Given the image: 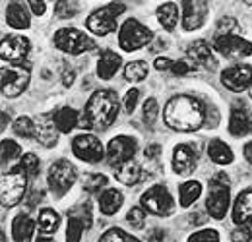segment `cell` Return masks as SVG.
<instances>
[{
  "instance_id": "obj_26",
  "label": "cell",
  "mask_w": 252,
  "mask_h": 242,
  "mask_svg": "<svg viewBox=\"0 0 252 242\" xmlns=\"http://www.w3.org/2000/svg\"><path fill=\"white\" fill-rule=\"evenodd\" d=\"M123 204H125V196L121 190L109 188V190L101 192V196H99V210L103 215H115L123 208Z\"/></svg>"
},
{
  "instance_id": "obj_54",
  "label": "cell",
  "mask_w": 252,
  "mask_h": 242,
  "mask_svg": "<svg viewBox=\"0 0 252 242\" xmlns=\"http://www.w3.org/2000/svg\"><path fill=\"white\" fill-rule=\"evenodd\" d=\"M6 122H8V115H2V130L6 128Z\"/></svg>"
},
{
  "instance_id": "obj_34",
  "label": "cell",
  "mask_w": 252,
  "mask_h": 242,
  "mask_svg": "<svg viewBox=\"0 0 252 242\" xmlns=\"http://www.w3.org/2000/svg\"><path fill=\"white\" fill-rule=\"evenodd\" d=\"M14 132L22 138H37V122L30 117H20L14 122Z\"/></svg>"
},
{
  "instance_id": "obj_7",
  "label": "cell",
  "mask_w": 252,
  "mask_h": 242,
  "mask_svg": "<svg viewBox=\"0 0 252 242\" xmlns=\"http://www.w3.org/2000/svg\"><path fill=\"white\" fill-rule=\"evenodd\" d=\"M152 39H154L152 30L146 28L144 24H140L134 18L126 20L119 30V47L125 53H132V51H138V49L146 47Z\"/></svg>"
},
{
  "instance_id": "obj_15",
  "label": "cell",
  "mask_w": 252,
  "mask_h": 242,
  "mask_svg": "<svg viewBox=\"0 0 252 242\" xmlns=\"http://www.w3.org/2000/svg\"><path fill=\"white\" fill-rule=\"evenodd\" d=\"M221 84L233 93H241L252 86V66L239 64L221 72Z\"/></svg>"
},
{
  "instance_id": "obj_10",
  "label": "cell",
  "mask_w": 252,
  "mask_h": 242,
  "mask_svg": "<svg viewBox=\"0 0 252 242\" xmlns=\"http://www.w3.org/2000/svg\"><path fill=\"white\" fill-rule=\"evenodd\" d=\"M53 43L59 51H63L66 55H82L90 49H94L95 43L80 30L74 28H63L55 33Z\"/></svg>"
},
{
  "instance_id": "obj_36",
  "label": "cell",
  "mask_w": 252,
  "mask_h": 242,
  "mask_svg": "<svg viewBox=\"0 0 252 242\" xmlns=\"http://www.w3.org/2000/svg\"><path fill=\"white\" fill-rule=\"evenodd\" d=\"M20 167H22V171H24L30 179H35V177L39 175L41 163H39V159H37L35 153H26V155H22V159H20Z\"/></svg>"
},
{
  "instance_id": "obj_13",
  "label": "cell",
  "mask_w": 252,
  "mask_h": 242,
  "mask_svg": "<svg viewBox=\"0 0 252 242\" xmlns=\"http://www.w3.org/2000/svg\"><path fill=\"white\" fill-rule=\"evenodd\" d=\"M183 6V30L185 31H194L200 30L206 24V18L210 14V4L204 0H185L181 2Z\"/></svg>"
},
{
  "instance_id": "obj_5",
  "label": "cell",
  "mask_w": 252,
  "mask_h": 242,
  "mask_svg": "<svg viewBox=\"0 0 252 242\" xmlns=\"http://www.w3.org/2000/svg\"><path fill=\"white\" fill-rule=\"evenodd\" d=\"M28 181H30V177L22 171L20 165L12 167L10 173L2 175V194H0V198H2L4 208H14L24 200L26 190H28Z\"/></svg>"
},
{
  "instance_id": "obj_46",
  "label": "cell",
  "mask_w": 252,
  "mask_h": 242,
  "mask_svg": "<svg viewBox=\"0 0 252 242\" xmlns=\"http://www.w3.org/2000/svg\"><path fill=\"white\" fill-rule=\"evenodd\" d=\"M231 242H252V231L247 227H239L233 231Z\"/></svg>"
},
{
  "instance_id": "obj_40",
  "label": "cell",
  "mask_w": 252,
  "mask_h": 242,
  "mask_svg": "<svg viewBox=\"0 0 252 242\" xmlns=\"http://www.w3.org/2000/svg\"><path fill=\"white\" fill-rule=\"evenodd\" d=\"M142 115H144V122L148 124V126H152L154 122L158 121V115H159V103L158 99H154V97H150L146 103H144V111H142Z\"/></svg>"
},
{
  "instance_id": "obj_43",
  "label": "cell",
  "mask_w": 252,
  "mask_h": 242,
  "mask_svg": "<svg viewBox=\"0 0 252 242\" xmlns=\"http://www.w3.org/2000/svg\"><path fill=\"white\" fill-rule=\"evenodd\" d=\"M189 242H220V233L214 229H202L189 237Z\"/></svg>"
},
{
  "instance_id": "obj_19",
  "label": "cell",
  "mask_w": 252,
  "mask_h": 242,
  "mask_svg": "<svg viewBox=\"0 0 252 242\" xmlns=\"http://www.w3.org/2000/svg\"><path fill=\"white\" fill-rule=\"evenodd\" d=\"M233 221L239 227L252 229V188L243 190L233 204Z\"/></svg>"
},
{
  "instance_id": "obj_22",
  "label": "cell",
  "mask_w": 252,
  "mask_h": 242,
  "mask_svg": "<svg viewBox=\"0 0 252 242\" xmlns=\"http://www.w3.org/2000/svg\"><path fill=\"white\" fill-rule=\"evenodd\" d=\"M35 227H37V223L33 221L30 215L20 213L12 221V237H14V242H32Z\"/></svg>"
},
{
  "instance_id": "obj_55",
  "label": "cell",
  "mask_w": 252,
  "mask_h": 242,
  "mask_svg": "<svg viewBox=\"0 0 252 242\" xmlns=\"http://www.w3.org/2000/svg\"><path fill=\"white\" fill-rule=\"evenodd\" d=\"M249 93H251V99H252V86H251V90H249Z\"/></svg>"
},
{
  "instance_id": "obj_50",
  "label": "cell",
  "mask_w": 252,
  "mask_h": 242,
  "mask_svg": "<svg viewBox=\"0 0 252 242\" xmlns=\"http://www.w3.org/2000/svg\"><path fill=\"white\" fill-rule=\"evenodd\" d=\"M28 6L33 10V14H37V16H43L45 14V10H47V4L45 2H37V0H30L28 2Z\"/></svg>"
},
{
  "instance_id": "obj_45",
  "label": "cell",
  "mask_w": 252,
  "mask_h": 242,
  "mask_svg": "<svg viewBox=\"0 0 252 242\" xmlns=\"http://www.w3.org/2000/svg\"><path fill=\"white\" fill-rule=\"evenodd\" d=\"M138 97H140V91L136 90V88H132V90L126 91L125 95V111L128 115H132L134 113V109H136V105H138Z\"/></svg>"
},
{
  "instance_id": "obj_4",
  "label": "cell",
  "mask_w": 252,
  "mask_h": 242,
  "mask_svg": "<svg viewBox=\"0 0 252 242\" xmlns=\"http://www.w3.org/2000/svg\"><path fill=\"white\" fill-rule=\"evenodd\" d=\"M126 10V4L123 2H111L103 8L94 10L88 20H86V28L92 31L97 37H105L109 33L117 30V18Z\"/></svg>"
},
{
  "instance_id": "obj_8",
  "label": "cell",
  "mask_w": 252,
  "mask_h": 242,
  "mask_svg": "<svg viewBox=\"0 0 252 242\" xmlns=\"http://www.w3.org/2000/svg\"><path fill=\"white\" fill-rule=\"evenodd\" d=\"M76 167L66 161V159H59L51 165L49 169V175H47V184H49V190L53 192V196L57 198H63L68 194V190L74 186L76 182Z\"/></svg>"
},
{
  "instance_id": "obj_38",
  "label": "cell",
  "mask_w": 252,
  "mask_h": 242,
  "mask_svg": "<svg viewBox=\"0 0 252 242\" xmlns=\"http://www.w3.org/2000/svg\"><path fill=\"white\" fill-rule=\"evenodd\" d=\"M0 151H2V163H10V161H14L18 157L22 159V148L14 140H2Z\"/></svg>"
},
{
  "instance_id": "obj_48",
  "label": "cell",
  "mask_w": 252,
  "mask_h": 242,
  "mask_svg": "<svg viewBox=\"0 0 252 242\" xmlns=\"http://www.w3.org/2000/svg\"><path fill=\"white\" fill-rule=\"evenodd\" d=\"M161 146L159 144H152V146H148L146 148V151H144V155H146V159H150V161H154V159H158L159 155H161Z\"/></svg>"
},
{
  "instance_id": "obj_42",
  "label": "cell",
  "mask_w": 252,
  "mask_h": 242,
  "mask_svg": "<svg viewBox=\"0 0 252 242\" xmlns=\"http://www.w3.org/2000/svg\"><path fill=\"white\" fill-rule=\"evenodd\" d=\"M237 30H239V24H237L235 18H221L214 37H221V35H237Z\"/></svg>"
},
{
  "instance_id": "obj_17",
  "label": "cell",
  "mask_w": 252,
  "mask_h": 242,
  "mask_svg": "<svg viewBox=\"0 0 252 242\" xmlns=\"http://www.w3.org/2000/svg\"><path fill=\"white\" fill-rule=\"evenodd\" d=\"M229 132L231 136H249L252 134V111L245 105H235L229 115Z\"/></svg>"
},
{
  "instance_id": "obj_21",
  "label": "cell",
  "mask_w": 252,
  "mask_h": 242,
  "mask_svg": "<svg viewBox=\"0 0 252 242\" xmlns=\"http://www.w3.org/2000/svg\"><path fill=\"white\" fill-rule=\"evenodd\" d=\"M123 66V59L121 55L113 53V51H103L101 57H99V62H97V76L101 80H111Z\"/></svg>"
},
{
  "instance_id": "obj_2",
  "label": "cell",
  "mask_w": 252,
  "mask_h": 242,
  "mask_svg": "<svg viewBox=\"0 0 252 242\" xmlns=\"http://www.w3.org/2000/svg\"><path fill=\"white\" fill-rule=\"evenodd\" d=\"M119 117V97L113 90H99L90 97L80 126L88 130H107Z\"/></svg>"
},
{
  "instance_id": "obj_16",
  "label": "cell",
  "mask_w": 252,
  "mask_h": 242,
  "mask_svg": "<svg viewBox=\"0 0 252 242\" xmlns=\"http://www.w3.org/2000/svg\"><path fill=\"white\" fill-rule=\"evenodd\" d=\"M30 53V41L28 37H22V35H6L2 39V45H0V55H2V60H8L12 64H20L24 62V59L28 57Z\"/></svg>"
},
{
  "instance_id": "obj_20",
  "label": "cell",
  "mask_w": 252,
  "mask_h": 242,
  "mask_svg": "<svg viewBox=\"0 0 252 242\" xmlns=\"http://www.w3.org/2000/svg\"><path fill=\"white\" fill-rule=\"evenodd\" d=\"M187 57L190 60L196 62L198 66H204L208 70H216L218 68V62L212 55V49L204 39H196V41L190 43L187 47Z\"/></svg>"
},
{
  "instance_id": "obj_11",
  "label": "cell",
  "mask_w": 252,
  "mask_h": 242,
  "mask_svg": "<svg viewBox=\"0 0 252 242\" xmlns=\"http://www.w3.org/2000/svg\"><path fill=\"white\" fill-rule=\"evenodd\" d=\"M72 151L74 155L84 161V163H101L107 153H105V148L101 144L99 138H95L94 134H80L72 140Z\"/></svg>"
},
{
  "instance_id": "obj_47",
  "label": "cell",
  "mask_w": 252,
  "mask_h": 242,
  "mask_svg": "<svg viewBox=\"0 0 252 242\" xmlns=\"http://www.w3.org/2000/svg\"><path fill=\"white\" fill-rule=\"evenodd\" d=\"M173 64H175V62L171 60V59H167V57H159V59H156V62H154L156 70H159V72H163V70H173Z\"/></svg>"
},
{
  "instance_id": "obj_41",
  "label": "cell",
  "mask_w": 252,
  "mask_h": 242,
  "mask_svg": "<svg viewBox=\"0 0 252 242\" xmlns=\"http://www.w3.org/2000/svg\"><path fill=\"white\" fill-rule=\"evenodd\" d=\"M126 221L134 227V229H144V225H146V210L144 208H140V206H134L128 215H126Z\"/></svg>"
},
{
  "instance_id": "obj_49",
  "label": "cell",
  "mask_w": 252,
  "mask_h": 242,
  "mask_svg": "<svg viewBox=\"0 0 252 242\" xmlns=\"http://www.w3.org/2000/svg\"><path fill=\"white\" fill-rule=\"evenodd\" d=\"M163 239H165L163 229L156 227V229H152V231L148 233V239H146V241H148V242H163Z\"/></svg>"
},
{
  "instance_id": "obj_32",
  "label": "cell",
  "mask_w": 252,
  "mask_h": 242,
  "mask_svg": "<svg viewBox=\"0 0 252 242\" xmlns=\"http://www.w3.org/2000/svg\"><path fill=\"white\" fill-rule=\"evenodd\" d=\"M150 66L144 60H132L125 66V78L128 82H142L148 78Z\"/></svg>"
},
{
  "instance_id": "obj_23",
  "label": "cell",
  "mask_w": 252,
  "mask_h": 242,
  "mask_svg": "<svg viewBox=\"0 0 252 242\" xmlns=\"http://www.w3.org/2000/svg\"><path fill=\"white\" fill-rule=\"evenodd\" d=\"M80 115H78V111L76 109H72V107H63V109H59L55 115H53V124H55V128L61 132V134H68V132H72L76 126H80Z\"/></svg>"
},
{
  "instance_id": "obj_14",
  "label": "cell",
  "mask_w": 252,
  "mask_h": 242,
  "mask_svg": "<svg viewBox=\"0 0 252 242\" xmlns=\"http://www.w3.org/2000/svg\"><path fill=\"white\" fill-rule=\"evenodd\" d=\"M212 47L223 57H249L252 55V43L239 35H221L214 37Z\"/></svg>"
},
{
  "instance_id": "obj_3",
  "label": "cell",
  "mask_w": 252,
  "mask_h": 242,
  "mask_svg": "<svg viewBox=\"0 0 252 242\" xmlns=\"http://www.w3.org/2000/svg\"><path fill=\"white\" fill-rule=\"evenodd\" d=\"M231 194H229V177L225 173H216L210 182V196L206 200V210L212 219H223L229 212Z\"/></svg>"
},
{
  "instance_id": "obj_31",
  "label": "cell",
  "mask_w": 252,
  "mask_h": 242,
  "mask_svg": "<svg viewBox=\"0 0 252 242\" xmlns=\"http://www.w3.org/2000/svg\"><path fill=\"white\" fill-rule=\"evenodd\" d=\"M59 225H61V215L55 212V210H51V208L41 210L39 219H37V227H39V231H41V233H45V235L57 233Z\"/></svg>"
},
{
  "instance_id": "obj_35",
  "label": "cell",
  "mask_w": 252,
  "mask_h": 242,
  "mask_svg": "<svg viewBox=\"0 0 252 242\" xmlns=\"http://www.w3.org/2000/svg\"><path fill=\"white\" fill-rule=\"evenodd\" d=\"M99 242H142V241H138L136 237L128 235L126 231H123V229L113 227V229H109V231H105V233L101 235Z\"/></svg>"
},
{
  "instance_id": "obj_24",
  "label": "cell",
  "mask_w": 252,
  "mask_h": 242,
  "mask_svg": "<svg viewBox=\"0 0 252 242\" xmlns=\"http://www.w3.org/2000/svg\"><path fill=\"white\" fill-rule=\"evenodd\" d=\"M6 24L14 30H28L32 26L30 14L20 2H10L6 6Z\"/></svg>"
},
{
  "instance_id": "obj_37",
  "label": "cell",
  "mask_w": 252,
  "mask_h": 242,
  "mask_svg": "<svg viewBox=\"0 0 252 242\" xmlns=\"http://www.w3.org/2000/svg\"><path fill=\"white\" fill-rule=\"evenodd\" d=\"M109 184V179L105 175H99V173H92V175H86L84 179V190L95 194V192H101V188H105Z\"/></svg>"
},
{
  "instance_id": "obj_27",
  "label": "cell",
  "mask_w": 252,
  "mask_h": 242,
  "mask_svg": "<svg viewBox=\"0 0 252 242\" xmlns=\"http://www.w3.org/2000/svg\"><path fill=\"white\" fill-rule=\"evenodd\" d=\"M59 130L55 128L53 124V117L51 119H41L37 122V142L43 146V148H55L57 142H59Z\"/></svg>"
},
{
  "instance_id": "obj_25",
  "label": "cell",
  "mask_w": 252,
  "mask_h": 242,
  "mask_svg": "<svg viewBox=\"0 0 252 242\" xmlns=\"http://www.w3.org/2000/svg\"><path fill=\"white\" fill-rule=\"evenodd\" d=\"M115 179L125 184V186H134L138 182L144 181V171H142V165L136 163L134 159L128 161L125 165H121L119 169H115Z\"/></svg>"
},
{
  "instance_id": "obj_29",
  "label": "cell",
  "mask_w": 252,
  "mask_h": 242,
  "mask_svg": "<svg viewBox=\"0 0 252 242\" xmlns=\"http://www.w3.org/2000/svg\"><path fill=\"white\" fill-rule=\"evenodd\" d=\"M156 16H158L159 24H161L165 30L173 31L175 26H177V22H179V8H177L175 2H165V4H161L158 8Z\"/></svg>"
},
{
  "instance_id": "obj_51",
  "label": "cell",
  "mask_w": 252,
  "mask_h": 242,
  "mask_svg": "<svg viewBox=\"0 0 252 242\" xmlns=\"http://www.w3.org/2000/svg\"><path fill=\"white\" fill-rule=\"evenodd\" d=\"M74 76H76V74H74V70H72V68H64V74H63L64 86H68V88H70V86L74 84Z\"/></svg>"
},
{
  "instance_id": "obj_28",
  "label": "cell",
  "mask_w": 252,
  "mask_h": 242,
  "mask_svg": "<svg viewBox=\"0 0 252 242\" xmlns=\"http://www.w3.org/2000/svg\"><path fill=\"white\" fill-rule=\"evenodd\" d=\"M208 155H210V159H212L214 163H218V165H231L233 159H235L233 150H231L223 140H220V138H216V140H212V142L208 144Z\"/></svg>"
},
{
  "instance_id": "obj_18",
  "label": "cell",
  "mask_w": 252,
  "mask_h": 242,
  "mask_svg": "<svg viewBox=\"0 0 252 242\" xmlns=\"http://www.w3.org/2000/svg\"><path fill=\"white\" fill-rule=\"evenodd\" d=\"M196 163H198V155H196L192 146H189V144L175 146V151H173V171L177 175H190L196 169Z\"/></svg>"
},
{
  "instance_id": "obj_9",
  "label": "cell",
  "mask_w": 252,
  "mask_h": 242,
  "mask_svg": "<svg viewBox=\"0 0 252 242\" xmlns=\"http://www.w3.org/2000/svg\"><path fill=\"white\" fill-rule=\"evenodd\" d=\"M140 204H142V208L146 212L152 213V215H158V217H169L171 213L175 212V200L169 194V190L165 186H161V184L148 188L142 194Z\"/></svg>"
},
{
  "instance_id": "obj_6",
  "label": "cell",
  "mask_w": 252,
  "mask_h": 242,
  "mask_svg": "<svg viewBox=\"0 0 252 242\" xmlns=\"http://www.w3.org/2000/svg\"><path fill=\"white\" fill-rule=\"evenodd\" d=\"M32 80V68L30 64H10L6 68H2V76H0V84H2V95L4 97H18L22 95L24 90L28 88Z\"/></svg>"
},
{
  "instance_id": "obj_1",
  "label": "cell",
  "mask_w": 252,
  "mask_h": 242,
  "mask_svg": "<svg viewBox=\"0 0 252 242\" xmlns=\"http://www.w3.org/2000/svg\"><path fill=\"white\" fill-rule=\"evenodd\" d=\"M163 119L165 124L175 132H194L204 124L206 109L196 97L177 95L167 101Z\"/></svg>"
},
{
  "instance_id": "obj_39",
  "label": "cell",
  "mask_w": 252,
  "mask_h": 242,
  "mask_svg": "<svg viewBox=\"0 0 252 242\" xmlns=\"http://www.w3.org/2000/svg\"><path fill=\"white\" fill-rule=\"evenodd\" d=\"M80 4L78 2H70V0H61L55 4V16L57 18H63V20H68V18H74L78 14V8Z\"/></svg>"
},
{
  "instance_id": "obj_12",
  "label": "cell",
  "mask_w": 252,
  "mask_h": 242,
  "mask_svg": "<svg viewBox=\"0 0 252 242\" xmlns=\"http://www.w3.org/2000/svg\"><path fill=\"white\" fill-rule=\"evenodd\" d=\"M136 151H138V142L134 138H130V136H117L107 146V163L111 167L119 169L121 165L132 161Z\"/></svg>"
},
{
  "instance_id": "obj_52",
  "label": "cell",
  "mask_w": 252,
  "mask_h": 242,
  "mask_svg": "<svg viewBox=\"0 0 252 242\" xmlns=\"http://www.w3.org/2000/svg\"><path fill=\"white\" fill-rule=\"evenodd\" d=\"M243 153H245V159H247V161H249V163L252 165V142H249V144L245 146Z\"/></svg>"
},
{
  "instance_id": "obj_44",
  "label": "cell",
  "mask_w": 252,
  "mask_h": 242,
  "mask_svg": "<svg viewBox=\"0 0 252 242\" xmlns=\"http://www.w3.org/2000/svg\"><path fill=\"white\" fill-rule=\"evenodd\" d=\"M198 68V64L194 60H190L189 57L187 59H181V60H177L175 64H173V74H177V76H187V74H190L192 70H196Z\"/></svg>"
},
{
  "instance_id": "obj_30",
  "label": "cell",
  "mask_w": 252,
  "mask_h": 242,
  "mask_svg": "<svg viewBox=\"0 0 252 242\" xmlns=\"http://www.w3.org/2000/svg\"><path fill=\"white\" fill-rule=\"evenodd\" d=\"M202 194V184L198 181H187L179 186V204L181 208L192 206Z\"/></svg>"
},
{
  "instance_id": "obj_53",
  "label": "cell",
  "mask_w": 252,
  "mask_h": 242,
  "mask_svg": "<svg viewBox=\"0 0 252 242\" xmlns=\"http://www.w3.org/2000/svg\"><path fill=\"white\" fill-rule=\"evenodd\" d=\"M35 242H55L53 239H49V237H37Z\"/></svg>"
},
{
  "instance_id": "obj_33",
  "label": "cell",
  "mask_w": 252,
  "mask_h": 242,
  "mask_svg": "<svg viewBox=\"0 0 252 242\" xmlns=\"http://www.w3.org/2000/svg\"><path fill=\"white\" fill-rule=\"evenodd\" d=\"M84 229H88V227H86V223H84L76 213L68 215V225H66V242H80L82 241V235H84Z\"/></svg>"
}]
</instances>
